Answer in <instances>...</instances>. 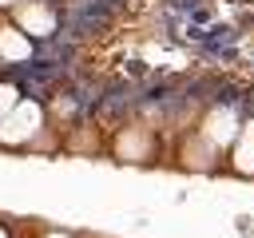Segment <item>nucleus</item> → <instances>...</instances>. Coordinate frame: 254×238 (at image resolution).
I'll use <instances>...</instances> for the list:
<instances>
[{
  "label": "nucleus",
  "instance_id": "1",
  "mask_svg": "<svg viewBox=\"0 0 254 238\" xmlns=\"http://www.w3.org/2000/svg\"><path fill=\"white\" fill-rule=\"evenodd\" d=\"M0 56H4V60H12V63L32 60V44H28L24 36H16L12 28H4V32H0Z\"/></svg>",
  "mask_w": 254,
  "mask_h": 238
},
{
  "label": "nucleus",
  "instance_id": "5",
  "mask_svg": "<svg viewBox=\"0 0 254 238\" xmlns=\"http://www.w3.org/2000/svg\"><path fill=\"white\" fill-rule=\"evenodd\" d=\"M0 238H4V230H0Z\"/></svg>",
  "mask_w": 254,
  "mask_h": 238
},
{
  "label": "nucleus",
  "instance_id": "2",
  "mask_svg": "<svg viewBox=\"0 0 254 238\" xmlns=\"http://www.w3.org/2000/svg\"><path fill=\"white\" fill-rule=\"evenodd\" d=\"M28 123H32V127L40 123V111H36L32 103H24V107H20V119L4 123V131H0V135H4V139H24V135H28Z\"/></svg>",
  "mask_w": 254,
  "mask_h": 238
},
{
  "label": "nucleus",
  "instance_id": "4",
  "mask_svg": "<svg viewBox=\"0 0 254 238\" xmlns=\"http://www.w3.org/2000/svg\"><path fill=\"white\" fill-rule=\"evenodd\" d=\"M0 4H12V0H0Z\"/></svg>",
  "mask_w": 254,
  "mask_h": 238
},
{
  "label": "nucleus",
  "instance_id": "3",
  "mask_svg": "<svg viewBox=\"0 0 254 238\" xmlns=\"http://www.w3.org/2000/svg\"><path fill=\"white\" fill-rule=\"evenodd\" d=\"M12 107H16V87L12 83H0V115L12 111Z\"/></svg>",
  "mask_w": 254,
  "mask_h": 238
}]
</instances>
